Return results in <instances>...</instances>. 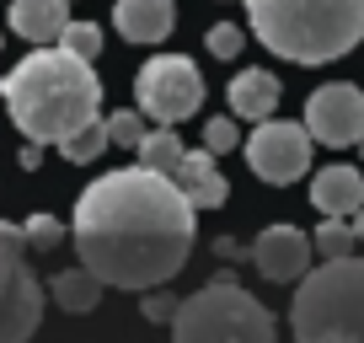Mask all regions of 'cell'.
Returning <instances> with one entry per match:
<instances>
[{
    "label": "cell",
    "mask_w": 364,
    "mask_h": 343,
    "mask_svg": "<svg viewBox=\"0 0 364 343\" xmlns=\"http://www.w3.org/2000/svg\"><path fill=\"white\" fill-rule=\"evenodd\" d=\"M198 236V209L166 172L124 167L80 188L70 241L80 268L113 290H156L188 268Z\"/></svg>",
    "instance_id": "cell-1"
},
{
    "label": "cell",
    "mask_w": 364,
    "mask_h": 343,
    "mask_svg": "<svg viewBox=\"0 0 364 343\" xmlns=\"http://www.w3.org/2000/svg\"><path fill=\"white\" fill-rule=\"evenodd\" d=\"M0 102L33 145H59L70 129L97 118L102 107V80L91 70V59H75L70 48L43 43L27 59H16L11 75L0 80Z\"/></svg>",
    "instance_id": "cell-2"
},
{
    "label": "cell",
    "mask_w": 364,
    "mask_h": 343,
    "mask_svg": "<svg viewBox=\"0 0 364 343\" xmlns=\"http://www.w3.org/2000/svg\"><path fill=\"white\" fill-rule=\"evenodd\" d=\"M247 22L289 65H332L364 43V0H247Z\"/></svg>",
    "instance_id": "cell-3"
},
{
    "label": "cell",
    "mask_w": 364,
    "mask_h": 343,
    "mask_svg": "<svg viewBox=\"0 0 364 343\" xmlns=\"http://www.w3.org/2000/svg\"><path fill=\"white\" fill-rule=\"evenodd\" d=\"M295 285V343H364V258H321V268H306Z\"/></svg>",
    "instance_id": "cell-4"
},
{
    "label": "cell",
    "mask_w": 364,
    "mask_h": 343,
    "mask_svg": "<svg viewBox=\"0 0 364 343\" xmlns=\"http://www.w3.org/2000/svg\"><path fill=\"white\" fill-rule=\"evenodd\" d=\"M273 311L236 279H209L188 300H177L171 343H273Z\"/></svg>",
    "instance_id": "cell-5"
},
{
    "label": "cell",
    "mask_w": 364,
    "mask_h": 343,
    "mask_svg": "<svg viewBox=\"0 0 364 343\" xmlns=\"http://www.w3.org/2000/svg\"><path fill=\"white\" fill-rule=\"evenodd\" d=\"M134 107L150 124H182L204 107V75L188 54H156L134 70Z\"/></svg>",
    "instance_id": "cell-6"
},
{
    "label": "cell",
    "mask_w": 364,
    "mask_h": 343,
    "mask_svg": "<svg viewBox=\"0 0 364 343\" xmlns=\"http://www.w3.org/2000/svg\"><path fill=\"white\" fill-rule=\"evenodd\" d=\"M311 145L316 139L295 118H257V129L247 134V167L268 188H289L311 172Z\"/></svg>",
    "instance_id": "cell-7"
},
{
    "label": "cell",
    "mask_w": 364,
    "mask_h": 343,
    "mask_svg": "<svg viewBox=\"0 0 364 343\" xmlns=\"http://www.w3.org/2000/svg\"><path fill=\"white\" fill-rule=\"evenodd\" d=\"M306 134L316 145H332V150H348L353 139L364 134V92L353 80H327L306 97Z\"/></svg>",
    "instance_id": "cell-8"
},
{
    "label": "cell",
    "mask_w": 364,
    "mask_h": 343,
    "mask_svg": "<svg viewBox=\"0 0 364 343\" xmlns=\"http://www.w3.org/2000/svg\"><path fill=\"white\" fill-rule=\"evenodd\" d=\"M247 258H252V268H257L268 285H295V279L311 268L316 252H311V236L300 226H268L257 241H252Z\"/></svg>",
    "instance_id": "cell-9"
},
{
    "label": "cell",
    "mask_w": 364,
    "mask_h": 343,
    "mask_svg": "<svg viewBox=\"0 0 364 343\" xmlns=\"http://www.w3.org/2000/svg\"><path fill=\"white\" fill-rule=\"evenodd\" d=\"M43 306H48V290L38 285V274L27 268V274L0 295V343H27L43 327Z\"/></svg>",
    "instance_id": "cell-10"
},
{
    "label": "cell",
    "mask_w": 364,
    "mask_h": 343,
    "mask_svg": "<svg viewBox=\"0 0 364 343\" xmlns=\"http://www.w3.org/2000/svg\"><path fill=\"white\" fill-rule=\"evenodd\" d=\"M171 183L182 188V199H188L193 209H220L230 199V183H225V172H220V156H209V150H182Z\"/></svg>",
    "instance_id": "cell-11"
},
{
    "label": "cell",
    "mask_w": 364,
    "mask_h": 343,
    "mask_svg": "<svg viewBox=\"0 0 364 343\" xmlns=\"http://www.w3.org/2000/svg\"><path fill=\"white\" fill-rule=\"evenodd\" d=\"M113 27L124 43H166L177 27V0H118Z\"/></svg>",
    "instance_id": "cell-12"
},
{
    "label": "cell",
    "mask_w": 364,
    "mask_h": 343,
    "mask_svg": "<svg viewBox=\"0 0 364 343\" xmlns=\"http://www.w3.org/2000/svg\"><path fill=\"white\" fill-rule=\"evenodd\" d=\"M311 204H316L321 215H332V220H348L353 209L364 204V172L348 167V161L321 167L316 177H311Z\"/></svg>",
    "instance_id": "cell-13"
},
{
    "label": "cell",
    "mask_w": 364,
    "mask_h": 343,
    "mask_svg": "<svg viewBox=\"0 0 364 343\" xmlns=\"http://www.w3.org/2000/svg\"><path fill=\"white\" fill-rule=\"evenodd\" d=\"M225 97H230V118L257 124V118H273V113H279L284 86H279V75H273V70H241V75L225 86Z\"/></svg>",
    "instance_id": "cell-14"
},
{
    "label": "cell",
    "mask_w": 364,
    "mask_h": 343,
    "mask_svg": "<svg viewBox=\"0 0 364 343\" xmlns=\"http://www.w3.org/2000/svg\"><path fill=\"white\" fill-rule=\"evenodd\" d=\"M65 22H70V0H11V33L38 48L54 43Z\"/></svg>",
    "instance_id": "cell-15"
},
{
    "label": "cell",
    "mask_w": 364,
    "mask_h": 343,
    "mask_svg": "<svg viewBox=\"0 0 364 343\" xmlns=\"http://www.w3.org/2000/svg\"><path fill=\"white\" fill-rule=\"evenodd\" d=\"M102 279L91 274V268H59L54 279H48V300L54 306H65V311H75V317H86V311H97V300H102Z\"/></svg>",
    "instance_id": "cell-16"
},
{
    "label": "cell",
    "mask_w": 364,
    "mask_h": 343,
    "mask_svg": "<svg viewBox=\"0 0 364 343\" xmlns=\"http://www.w3.org/2000/svg\"><path fill=\"white\" fill-rule=\"evenodd\" d=\"M182 139H177V129L171 124H161V129H145L139 134V145H134V156H139V167H150V172H177V161H182Z\"/></svg>",
    "instance_id": "cell-17"
},
{
    "label": "cell",
    "mask_w": 364,
    "mask_h": 343,
    "mask_svg": "<svg viewBox=\"0 0 364 343\" xmlns=\"http://www.w3.org/2000/svg\"><path fill=\"white\" fill-rule=\"evenodd\" d=\"M107 145H113V139H107V118H86L80 129H70V134L59 139V156L75 161V167H91Z\"/></svg>",
    "instance_id": "cell-18"
},
{
    "label": "cell",
    "mask_w": 364,
    "mask_h": 343,
    "mask_svg": "<svg viewBox=\"0 0 364 343\" xmlns=\"http://www.w3.org/2000/svg\"><path fill=\"white\" fill-rule=\"evenodd\" d=\"M27 274V241H22V226H0V295Z\"/></svg>",
    "instance_id": "cell-19"
},
{
    "label": "cell",
    "mask_w": 364,
    "mask_h": 343,
    "mask_svg": "<svg viewBox=\"0 0 364 343\" xmlns=\"http://www.w3.org/2000/svg\"><path fill=\"white\" fill-rule=\"evenodd\" d=\"M353 247H359V241H353V226H348V220L321 215L316 236H311V252H316V258H348Z\"/></svg>",
    "instance_id": "cell-20"
},
{
    "label": "cell",
    "mask_w": 364,
    "mask_h": 343,
    "mask_svg": "<svg viewBox=\"0 0 364 343\" xmlns=\"http://www.w3.org/2000/svg\"><path fill=\"white\" fill-rule=\"evenodd\" d=\"M54 43L70 48L75 59H97V54H102V27H97V22H65Z\"/></svg>",
    "instance_id": "cell-21"
},
{
    "label": "cell",
    "mask_w": 364,
    "mask_h": 343,
    "mask_svg": "<svg viewBox=\"0 0 364 343\" xmlns=\"http://www.w3.org/2000/svg\"><path fill=\"white\" fill-rule=\"evenodd\" d=\"M65 236H70V231H65V220H59V215H27L22 220V241L33 252H54Z\"/></svg>",
    "instance_id": "cell-22"
},
{
    "label": "cell",
    "mask_w": 364,
    "mask_h": 343,
    "mask_svg": "<svg viewBox=\"0 0 364 343\" xmlns=\"http://www.w3.org/2000/svg\"><path fill=\"white\" fill-rule=\"evenodd\" d=\"M139 134H145V113H139V107H118V113L107 118V139H113V145L134 150Z\"/></svg>",
    "instance_id": "cell-23"
},
{
    "label": "cell",
    "mask_w": 364,
    "mask_h": 343,
    "mask_svg": "<svg viewBox=\"0 0 364 343\" xmlns=\"http://www.w3.org/2000/svg\"><path fill=\"white\" fill-rule=\"evenodd\" d=\"M204 43H209V54H215V59H236L241 48H247V33H241L236 22H215L204 33Z\"/></svg>",
    "instance_id": "cell-24"
},
{
    "label": "cell",
    "mask_w": 364,
    "mask_h": 343,
    "mask_svg": "<svg viewBox=\"0 0 364 343\" xmlns=\"http://www.w3.org/2000/svg\"><path fill=\"white\" fill-rule=\"evenodd\" d=\"M241 145V129H236V118H209V124H204V150H209V156H225V150H236Z\"/></svg>",
    "instance_id": "cell-25"
},
{
    "label": "cell",
    "mask_w": 364,
    "mask_h": 343,
    "mask_svg": "<svg viewBox=\"0 0 364 343\" xmlns=\"http://www.w3.org/2000/svg\"><path fill=\"white\" fill-rule=\"evenodd\" d=\"M139 317H145V322H171V317H177V295H166V285L145 290V300H139Z\"/></svg>",
    "instance_id": "cell-26"
},
{
    "label": "cell",
    "mask_w": 364,
    "mask_h": 343,
    "mask_svg": "<svg viewBox=\"0 0 364 343\" xmlns=\"http://www.w3.org/2000/svg\"><path fill=\"white\" fill-rule=\"evenodd\" d=\"M22 172H38V161H43V145H33V139H22Z\"/></svg>",
    "instance_id": "cell-27"
},
{
    "label": "cell",
    "mask_w": 364,
    "mask_h": 343,
    "mask_svg": "<svg viewBox=\"0 0 364 343\" xmlns=\"http://www.w3.org/2000/svg\"><path fill=\"white\" fill-rule=\"evenodd\" d=\"M348 226H353V241H364V204H359V209L348 215Z\"/></svg>",
    "instance_id": "cell-28"
},
{
    "label": "cell",
    "mask_w": 364,
    "mask_h": 343,
    "mask_svg": "<svg viewBox=\"0 0 364 343\" xmlns=\"http://www.w3.org/2000/svg\"><path fill=\"white\" fill-rule=\"evenodd\" d=\"M353 145H359V156H364V134H359V139H353Z\"/></svg>",
    "instance_id": "cell-29"
},
{
    "label": "cell",
    "mask_w": 364,
    "mask_h": 343,
    "mask_svg": "<svg viewBox=\"0 0 364 343\" xmlns=\"http://www.w3.org/2000/svg\"><path fill=\"white\" fill-rule=\"evenodd\" d=\"M0 48H6V38H0Z\"/></svg>",
    "instance_id": "cell-30"
}]
</instances>
